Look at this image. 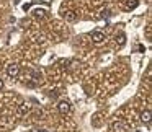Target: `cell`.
Masks as SVG:
<instances>
[{
  "mask_svg": "<svg viewBox=\"0 0 152 132\" xmlns=\"http://www.w3.org/2000/svg\"><path fill=\"white\" fill-rule=\"evenodd\" d=\"M30 8H31V4H25V5H23V10H25V12H28Z\"/></svg>",
  "mask_w": 152,
  "mask_h": 132,
  "instance_id": "obj_12",
  "label": "cell"
},
{
  "mask_svg": "<svg viewBox=\"0 0 152 132\" xmlns=\"http://www.w3.org/2000/svg\"><path fill=\"white\" fill-rule=\"evenodd\" d=\"M124 39H126L124 34H119V46H124Z\"/></svg>",
  "mask_w": 152,
  "mask_h": 132,
  "instance_id": "obj_11",
  "label": "cell"
},
{
  "mask_svg": "<svg viewBox=\"0 0 152 132\" xmlns=\"http://www.w3.org/2000/svg\"><path fill=\"white\" fill-rule=\"evenodd\" d=\"M18 73H20V65L18 64H8L7 65V75L10 78H17Z\"/></svg>",
  "mask_w": 152,
  "mask_h": 132,
  "instance_id": "obj_1",
  "label": "cell"
},
{
  "mask_svg": "<svg viewBox=\"0 0 152 132\" xmlns=\"http://www.w3.org/2000/svg\"><path fill=\"white\" fill-rule=\"evenodd\" d=\"M141 121L142 122H149V121H151V111H149V109H145V111L141 112Z\"/></svg>",
  "mask_w": 152,
  "mask_h": 132,
  "instance_id": "obj_6",
  "label": "cell"
},
{
  "mask_svg": "<svg viewBox=\"0 0 152 132\" xmlns=\"http://www.w3.org/2000/svg\"><path fill=\"white\" fill-rule=\"evenodd\" d=\"M38 132H48V131H46V129H41V131H38Z\"/></svg>",
  "mask_w": 152,
  "mask_h": 132,
  "instance_id": "obj_14",
  "label": "cell"
},
{
  "mask_svg": "<svg viewBox=\"0 0 152 132\" xmlns=\"http://www.w3.org/2000/svg\"><path fill=\"white\" fill-rule=\"evenodd\" d=\"M31 77H33L34 80H39V78H41V72H38V70H33V72H31Z\"/></svg>",
  "mask_w": 152,
  "mask_h": 132,
  "instance_id": "obj_10",
  "label": "cell"
},
{
  "mask_svg": "<svg viewBox=\"0 0 152 132\" xmlns=\"http://www.w3.org/2000/svg\"><path fill=\"white\" fill-rule=\"evenodd\" d=\"M33 15H34V18H44V17H46V10H43V8H38V10L33 12Z\"/></svg>",
  "mask_w": 152,
  "mask_h": 132,
  "instance_id": "obj_7",
  "label": "cell"
},
{
  "mask_svg": "<svg viewBox=\"0 0 152 132\" xmlns=\"http://www.w3.org/2000/svg\"><path fill=\"white\" fill-rule=\"evenodd\" d=\"M62 17L66 18V21H69V23H74V21L77 20V13H75V12H66Z\"/></svg>",
  "mask_w": 152,
  "mask_h": 132,
  "instance_id": "obj_4",
  "label": "cell"
},
{
  "mask_svg": "<svg viewBox=\"0 0 152 132\" xmlns=\"http://www.w3.org/2000/svg\"><path fill=\"white\" fill-rule=\"evenodd\" d=\"M105 39H106V34L102 33V31H93L92 33V41L95 44H102Z\"/></svg>",
  "mask_w": 152,
  "mask_h": 132,
  "instance_id": "obj_3",
  "label": "cell"
},
{
  "mask_svg": "<svg viewBox=\"0 0 152 132\" xmlns=\"http://www.w3.org/2000/svg\"><path fill=\"white\" fill-rule=\"evenodd\" d=\"M2 88H4V80L0 78V90H2Z\"/></svg>",
  "mask_w": 152,
  "mask_h": 132,
  "instance_id": "obj_13",
  "label": "cell"
},
{
  "mask_svg": "<svg viewBox=\"0 0 152 132\" xmlns=\"http://www.w3.org/2000/svg\"><path fill=\"white\" fill-rule=\"evenodd\" d=\"M28 111H30V104H21V108H20L21 114H25V112H28Z\"/></svg>",
  "mask_w": 152,
  "mask_h": 132,
  "instance_id": "obj_9",
  "label": "cell"
},
{
  "mask_svg": "<svg viewBox=\"0 0 152 132\" xmlns=\"http://www.w3.org/2000/svg\"><path fill=\"white\" fill-rule=\"evenodd\" d=\"M57 109H59L61 114H69L70 112V101H67V99H61V101L57 103Z\"/></svg>",
  "mask_w": 152,
  "mask_h": 132,
  "instance_id": "obj_2",
  "label": "cell"
},
{
  "mask_svg": "<svg viewBox=\"0 0 152 132\" xmlns=\"http://www.w3.org/2000/svg\"><path fill=\"white\" fill-rule=\"evenodd\" d=\"M137 5H139L137 0H129L128 4H126V8H128V10H134V8L137 7Z\"/></svg>",
  "mask_w": 152,
  "mask_h": 132,
  "instance_id": "obj_8",
  "label": "cell"
},
{
  "mask_svg": "<svg viewBox=\"0 0 152 132\" xmlns=\"http://www.w3.org/2000/svg\"><path fill=\"white\" fill-rule=\"evenodd\" d=\"M111 127H113V131H115V132H123V131H124V122H123V121H115L111 124Z\"/></svg>",
  "mask_w": 152,
  "mask_h": 132,
  "instance_id": "obj_5",
  "label": "cell"
}]
</instances>
